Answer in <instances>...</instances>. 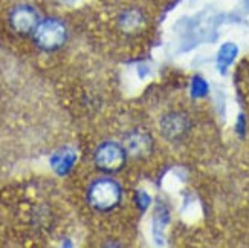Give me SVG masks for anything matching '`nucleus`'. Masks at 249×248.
Here are the masks:
<instances>
[{
	"mask_svg": "<svg viewBox=\"0 0 249 248\" xmlns=\"http://www.w3.org/2000/svg\"><path fill=\"white\" fill-rule=\"evenodd\" d=\"M136 202H138V206L142 209V210H145L147 209V206L150 204V196L147 195V193L142 190V191H138V195H136Z\"/></svg>",
	"mask_w": 249,
	"mask_h": 248,
	"instance_id": "10",
	"label": "nucleus"
},
{
	"mask_svg": "<svg viewBox=\"0 0 249 248\" xmlns=\"http://www.w3.org/2000/svg\"><path fill=\"white\" fill-rule=\"evenodd\" d=\"M34 40L41 49L53 51L66 41V26L58 19H45L34 29Z\"/></svg>",
	"mask_w": 249,
	"mask_h": 248,
	"instance_id": "2",
	"label": "nucleus"
},
{
	"mask_svg": "<svg viewBox=\"0 0 249 248\" xmlns=\"http://www.w3.org/2000/svg\"><path fill=\"white\" fill-rule=\"evenodd\" d=\"M75 161V155L72 152H66L63 155H57L53 158V167L58 172V173H66V172L71 169V166L73 164Z\"/></svg>",
	"mask_w": 249,
	"mask_h": 248,
	"instance_id": "8",
	"label": "nucleus"
},
{
	"mask_svg": "<svg viewBox=\"0 0 249 248\" xmlns=\"http://www.w3.org/2000/svg\"><path fill=\"white\" fill-rule=\"evenodd\" d=\"M127 159V150L116 143H104L95 153V164L107 173L121 170Z\"/></svg>",
	"mask_w": 249,
	"mask_h": 248,
	"instance_id": "3",
	"label": "nucleus"
},
{
	"mask_svg": "<svg viewBox=\"0 0 249 248\" xmlns=\"http://www.w3.org/2000/svg\"><path fill=\"white\" fill-rule=\"evenodd\" d=\"M151 139L147 134L144 132H132L127 136V143H125V150L127 153L133 155L136 158H142L145 155H150L151 152Z\"/></svg>",
	"mask_w": 249,
	"mask_h": 248,
	"instance_id": "6",
	"label": "nucleus"
},
{
	"mask_svg": "<svg viewBox=\"0 0 249 248\" xmlns=\"http://www.w3.org/2000/svg\"><path fill=\"white\" fill-rule=\"evenodd\" d=\"M38 14L37 11L29 5H18L9 14V23L14 31L20 34H29L34 32L38 25Z\"/></svg>",
	"mask_w": 249,
	"mask_h": 248,
	"instance_id": "5",
	"label": "nucleus"
},
{
	"mask_svg": "<svg viewBox=\"0 0 249 248\" xmlns=\"http://www.w3.org/2000/svg\"><path fill=\"white\" fill-rule=\"evenodd\" d=\"M121 201V187L113 179H98L89 189V202L100 211L115 209Z\"/></svg>",
	"mask_w": 249,
	"mask_h": 248,
	"instance_id": "1",
	"label": "nucleus"
},
{
	"mask_svg": "<svg viewBox=\"0 0 249 248\" xmlns=\"http://www.w3.org/2000/svg\"><path fill=\"white\" fill-rule=\"evenodd\" d=\"M237 52H239V49H237L234 43H225V45L220 48L219 56H217V66L222 72H225L226 68L234 61Z\"/></svg>",
	"mask_w": 249,
	"mask_h": 248,
	"instance_id": "7",
	"label": "nucleus"
},
{
	"mask_svg": "<svg viewBox=\"0 0 249 248\" xmlns=\"http://www.w3.org/2000/svg\"><path fill=\"white\" fill-rule=\"evenodd\" d=\"M190 131V120L182 112H170L160 120V134L168 141H180Z\"/></svg>",
	"mask_w": 249,
	"mask_h": 248,
	"instance_id": "4",
	"label": "nucleus"
},
{
	"mask_svg": "<svg viewBox=\"0 0 249 248\" xmlns=\"http://www.w3.org/2000/svg\"><path fill=\"white\" fill-rule=\"evenodd\" d=\"M207 91H208V86H207V83H205L203 78L196 77V78L193 80V83H191V92H193V95L203 96L205 94H207Z\"/></svg>",
	"mask_w": 249,
	"mask_h": 248,
	"instance_id": "9",
	"label": "nucleus"
}]
</instances>
